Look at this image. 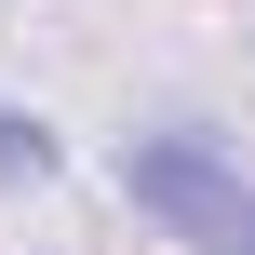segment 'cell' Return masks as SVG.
Here are the masks:
<instances>
[{
    "label": "cell",
    "instance_id": "1",
    "mask_svg": "<svg viewBox=\"0 0 255 255\" xmlns=\"http://www.w3.org/2000/svg\"><path fill=\"white\" fill-rule=\"evenodd\" d=\"M121 188H134V215H161L175 242L255 255V188L202 148V134H134V148H121Z\"/></svg>",
    "mask_w": 255,
    "mask_h": 255
},
{
    "label": "cell",
    "instance_id": "2",
    "mask_svg": "<svg viewBox=\"0 0 255 255\" xmlns=\"http://www.w3.org/2000/svg\"><path fill=\"white\" fill-rule=\"evenodd\" d=\"M0 175H54V134H40V121H13V108H0Z\"/></svg>",
    "mask_w": 255,
    "mask_h": 255
}]
</instances>
